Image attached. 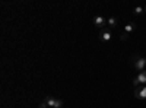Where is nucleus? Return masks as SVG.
<instances>
[{
    "label": "nucleus",
    "instance_id": "1",
    "mask_svg": "<svg viewBox=\"0 0 146 108\" xmlns=\"http://www.w3.org/2000/svg\"><path fill=\"white\" fill-rule=\"evenodd\" d=\"M48 108H62L63 107V101L62 99H57V98H51V97H48L42 101Z\"/></svg>",
    "mask_w": 146,
    "mask_h": 108
},
{
    "label": "nucleus",
    "instance_id": "2",
    "mask_svg": "<svg viewBox=\"0 0 146 108\" xmlns=\"http://www.w3.org/2000/svg\"><path fill=\"white\" fill-rule=\"evenodd\" d=\"M131 63H133V66H135L137 70H142L143 72V69L146 66V58L145 57H140V56H133L131 57Z\"/></svg>",
    "mask_w": 146,
    "mask_h": 108
},
{
    "label": "nucleus",
    "instance_id": "3",
    "mask_svg": "<svg viewBox=\"0 0 146 108\" xmlns=\"http://www.w3.org/2000/svg\"><path fill=\"white\" fill-rule=\"evenodd\" d=\"M146 85V70H143V72H140V73L135 78V80H133V85L135 86H137V85Z\"/></svg>",
    "mask_w": 146,
    "mask_h": 108
},
{
    "label": "nucleus",
    "instance_id": "4",
    "mask_svg": "<svg viewBox=\"0 0 146 108\" xmlns=\"http://www.w3.org/2000/svg\"><path fill=\"white\" fill-rule=\"evenodd\" d=\"M100 41H102V42H108L110 40H111V31L110 29H107V28H104V29H101L100 31Z\"/></svg>",
    "mask_w": 146,
    "mask_h": 108
},
{
    "label": "nucleus",
    "instance_id": "5",
    "mask_svg": "<svg viewBox=\"0 0 146 108\" xmlns=\"http://www.w3.org/2000/svg\"><path fill=\"white\" fill-rule=\"evenodd\" d=\"M135 97L137 99H146V86H143V88L137 86L135 91Z\"/></svg>",
    "mask_w": 146,
    "mask_h": 108
},
{
    "label": "nucleus",
    "instance_id": "6",
    "mask_svg": "<svg viewBox=\"0 0 146 108\" xmlns=\"http://www.w3.org/2000/svg\"><path fill=\"white\" fill-rule=\"evenodd\" d=\"M94 23H95V27H98V28L104 29L105 25H107V21H105L104 16H96V18L94 19Z\"/></svg>",
    "mask_w": 146,
    "mask_h": 108
},
{
    "label": "nucleus",
    "instance_id": "7",
    "mask_svg": "<svg viewBox=\"0 0 146 108\" xmlns=\"http://www.w3.org/2000/svg\"><path fill=\"white\" fill-rule=\"evenodd\" d=\"M135 29H136V25H135V23H127V25L124 27V32L126 34H131V32H135Z\"/></svg>",
    "mask_w": 146,
    "mask_h": 108
},
{
    "label": "nucleus",
    "instance_id": "8",
    "mask_svg": "<svg viewBox=\"0 0 146 108\" xmlns=\"http://www.w3.org/2000/svg\"><path fill=\"white\" fill-rule=\"evenodd\" d=\"M108 25L111 27V28H115L117 27V19L115 18H110L108 19Z\"/></svg>",
    "mask_w": 146,
    "mask_h": 108
},
{
    "label": "nucleus",
    "instance_id": "9",
    "mask_svg": "<svg viewBox=\"0 0 146 108\" xmlns=\"http://www.w3.org/2000/svg\"><path fill=\"white\" fill-rule=\"evenodd\" d=\"M142 12H143V7H136V9H135V13H136V15H140Z\"/></svg>",
    "mask_w": 146,
    "mask_h": 108
},
{
    "label": "nucleus",
    "instance_id": "10",
    "mask_svg": "<svg viewBox=\"0 0 146 108\" xmlns=\"http://www.w3.org/2000/svg\"><path fill=\"white\" fill-rule=\"evenodd\" d=\"M120 38H121V40H123V41H124V40H127V38H129V35H127V34L124 32V34H123V35H121V37H120Z\"/></svg>",
    "mask_w": 146,
    "mask_h": 108
},
{
    "label": "nucleus",
    "instance_id": "11",
    "mask_svg": "<svg viewBox=\"0 0 146 108\" xmlns=\"http://www.w3.org/2000/svg\"><path fill=\"white\" fill-rule=\"evenodd\" d=\"M145 10H146V7H145Z\"/></svg>",
    "mask_w": 146,
    "mask_h": 108
}]
</instances>
